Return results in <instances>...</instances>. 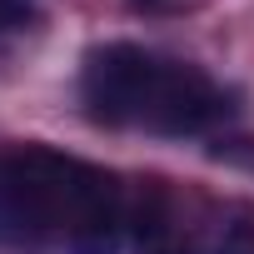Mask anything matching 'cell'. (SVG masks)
<instances>
[{
    "label": "cell",
    "instance_id": "cell-1",
    "mask_svg": "<svg viewBox=\"0 0 254 254\" xmlns=\"http://www.w3.org/2000/svg\"><path fill=\"white\" fill-rule=\"evenodd\" d=\"M125 204L105 170L25 145L0 155V244L20 254H120Z\"/></svg>",
    "mask_w": 254,
    "mask_h": 254
},
{
    "label": "cell",
    "instance_id": "cell-6",
    "mask_svg": "<svg viewBox=\"0 0 254 254\" xmlns=\"http://www.w3.org/2000/svg\"><path fill=\"white\" fill-rule=\"evenodd\" d=\"M140 254H190L180 239H170V234H150L145 244H140Z\"/></svg>",
    "mask_w": 254,
    "mask_h": 254
},
{
    "label": "cell",
    "instance_id": "cell-2",
    "mask_svg": "<svg viewBox=\"0 0 254 254\" xmlns=\"http://www.w3.org/2000/svg\"><path fill=\"white\" fill-rule=\"evenodd\" d=\"M80 105L100 125H145L160 135H199L234 115V95L204 70L165 60L135 40H105L85 55Z\"/></svg>",
    "mask_w": 254,
    "mask_h": 254
},
{
    "label": "cell",
    "instance_id": "cell-4",
    "mask_svg": "<svg viewBox=\"0 0 254 254\" xmlns=\"http://www.w3.org/2000/svg\"><path fill=\"white\" fill-rule=\"evenodd\" d=\"M214 254H254V219H229L219 229Z\"/></svg>",
    "mask_w": 254,
    "mask_h": 254
},
{
    "label": "cell",
    "instance_id": "cell-3",
    "mask_svg": "<svg viewBox=\"0 0 254 254\" xmlns=\"http://www.w3.org/2000/svg\"><path fill=\"white\" fill-rule=\"evenodd\" d=\"M209 160L254 175V140H214V145H209Z\"/></svg>",
    "mask_w": 254,
    "mask_h": 254
},
{
    "label": "cell",
    "instance_id": "cell-5",
    "mask_svg": "<svg viewBox=\"0 0 254 254\" xmlns=\"http://www.w3.org/2000/svg\"><path fill=\"white\" fill-rule=\"evenodd\" d=\"M35 20H40L35 0H0V35L25 30V25H35Z\"/></svg>",
    "mask_w": 254,
    "mask_h": 254
}]
</instances>
